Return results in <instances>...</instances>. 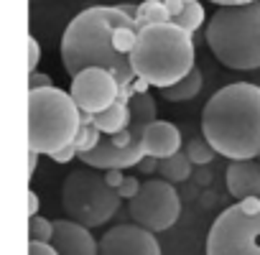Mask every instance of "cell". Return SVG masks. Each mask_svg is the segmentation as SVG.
<instances>
[{"instance_id": "34", "label": "cell", "mask_w": 260, "mask_h": 255, "mask_svg": "<svg viewBox=\"0 0 260 255\" xmlns=\"http://www.w3.org/2000/svg\"><path fill=\"white\" fill-rule=\"evenodd\" d=\"M148 87H151V84H148L146 79L136 77V82H133V89H136V92H148Z\"/></svg>"}, {"instance_id": "23", "label": "cell", "mask_w": 260, "mask_h": 255, "mask_svg": "<svg viewBox=\"0 0 260 255\" xmlns=\"http://www.w3.org/2000/svg\"><path fill=\"white\" fill-rule=\"evenodd\" d=\"M141 186H143V184H141L136 176H125V181L117 186V194H120L122 199H133V197L141 192Z\"/></svg>"}, {"instance_id": "15", "label": "cell", "mask_w": 260, "mask_h": 255, "mask_svg": "<svg viewBox=\"0 0 260 255\" xmlns=\"http://www.w3.org/2000/svg\"><path fill=\"white\" fill-rule=\"evenodd\" d=\"M94 125L105 136H112V133H120L130 125V102H122V100H115L110 107H105L102 112L94 115Z\"/></svg>"}, {"instance_id": "5", "label": "cell", "mask_w": 260, "mask_h": 255, "mask_svg": "<svg viewBox=\"0 0 260 255\" xmlns=\"http://www.w3.org/2000/svg\"><path fill=\"white\" fill-rule=\"evenodd\" d=\"M82 128V110L72 92L59 87L28 89V151L51 156L74 143Z\"/></svg>"}, {"instance_id": "17", "label": "cell", "mask_w": 260, "mask_h": 255, "mask_svg": "<svg viewBox=\"0 0 260 255\" xmlns=\"http://www.w3.org/2000/svg\"><path fill=\"white\" fill-rule=\"evenodd\" d=\"M191 166L194 164L186 156V151H179V153H174V156H169L158 164V174H161V179H166L171 184H181L191 176Z\"/></svg>"}, {"instance_id": "22", "label": "cell", "mask_w": 260, "mask_h": 255, "mask_svg": "<svg viewBox=\"0 0 260 255\" xmlns=\"http://www.w3.org/2000/svg\"><path fill=\"white\" fill-rule=\"evenodd\" d=\"M102 131L97 125H82L79 128V133H77V138H74V146L79 148V153H84V151H92L100 141H102Z\"/></svg>"}, {"instance_id": "31", "label": "cell", "mask_w": 260, "mask_h": 255, "mask_svg": "<svg viewBox=\"0 0 260 255\" xmlns=\"http://www.w3.org/2000/svg\"><path fill=\"white\" fill-rule=\"evenodd\" d=\"M28 214L31 217L39 214V194L36 192H28Z\"/></svg>"}, {"instance_id": "13", "label": "cell", "mask_w": 260, "mask_h": 255, "mask_svg": "<svg viewBox=\"0 0 260 255\" xmlns=\"http://www.w3.org/2000/svg\"><path fill=\"white\" fill-rule=\"evenodd\" d=\"M143 143H146V156H153V158L164 161V158L181 151V133H179V128L169 120H153L146 128Z\"/></svg>"}, {"instance_id": "16", "label": "cell", "mask_w": 260, "mask_h": 255, "mask_svg": "<svg viewBox=\"0 0 260 255\" xmlns=\"http://www.w3.org/2000/svg\"><path fill=\"white\" fill-rule=\"evenodd\" d=\"M202 84H204V77H202V72L194 67L181 82H176V84L161 89V97L169 100V102H186V100H194V97L199 94Z\"/></svg>"}, {"instance_id": "26", "label": "cell", "mask_w": 260, "mask_h": 255, "mask_svg": "<svg viewBox=\"0 0 260 255\" xmlns=\"http://www.w3.org/2000/svg\"><path fill=\"white\" fill-rule=\"evenodd\" d=\"M41 61V49H39V41L34 36H28V72H36Z\"/></svg>"}, {"instance_id": "6", "label": "cell", "mask_w": 260, "mask_h": 255, "mask_svg": "<svg viewBox=\"0 0 260 255\" xmlns=\"http://www.w3.org/2000/svg\"><path fill=\"white\" fill-rule=\"evenodd\" d=\"M156 120V97L151 92H136L130 100V125L120 133L102 136V141L92 148L79 153L82 164L92 169H130L146 158V128Z\"/></svg>"}, {"instance_id": "32", "label": "cell", "mask_w": 260, "mask_h": 255, "mask_svg": "<svg viewBox=\"0 0 260 255\" xmlns=\"http://www.w3.org/2000/svg\"><path fill=\"white\" fill-rule=\"evenodd\" d=\"M214 6H245V3H255V0H212Z\"/></svg>"}, {"instance_id": "4", "label": "cell", "mask_w": 260, "mask_h": 255, "mask_svg": "<svg viewBox=\"0 0 260 255\" xmlns=\"http://www.w3.org/2000/svg\"><path fill=\"white\" fill-rule=\"evenodd\" d=\"M207 44L227 69H260V0L219 6L207 21Z\"/></svg>"}, {"instance_id": "2", "label": "cell", "mask_w": 260, "mask_h": 255, "mask_svg": "<svg viewBox=\"0 0 260 255\" xmlns=\"http://www.w3.org/2000/svg\"><path fill=\"white\" fill-rule=\"evenodd\" d=\"M202 136L230 161L260 156V87L235 82L217 89L202 110Z\"/></svg>"}, {"instance_id": "35", "label": "cell", "mask_w": 260, "mask_h": 255, "mask_svg": "<svg viewBox=\"0 0 260 255\" xmlns=\"http://www.w3.org/2000/svg\"><path fill=\"white\" fill-rule=\"evenodd\" d=\"M184 3H191V0H184Z\"/></svg>"}, {"instance_id": "21", "label": "cell", "mask_w": 260, "mask_h": 255, "mask_svg": "<svg viewBox=\"0 0 260 255\" xmlns=\"http://www.w3.org/2000/svg\"><path fill=\"white\" fill-rule=\"evenodd\" d=\"M54 237V222L36 214L28 219V240H39V242H51Z\"/></svg>"}, {"instance_id": "12", "label": "cell", "mask_w": 260, "mask_h": 255, "mask_svg": "<svg viewBox=\"0 0 260 255\" xmlns=\"http://www.w3.org/2000/svg\"><path fill=\"white\" fill-rule=\"evenodd\" d=\"M51 245L59 255H100V242L92 237L89 227L74 219H54Z\"/></svg>"}, {"instance_id": "29", "label": "cell", "mask_w": 260, "mask_h": 255, "mask_svg": "<svg viewBox=\"0 0 260 255\" xmlns=\"http://www.w3.org/2000/svg\"><path fill=\"white\" fill-rule=\"evenodd\" d=\"M164 6H166V11L171 13V21H174V18L184 11V6H186V3H184V0H164Z\"/></svg>"}, {"instance_id": "37", "label": "cell", "mask_w": 260, "mask_h": 255, "mask_svg": "<svg viewBox=\"0 0 260 255\" xmlns=\"http://www.w3.org/2000/svg\"><path fill=\"white\" fill-rule=\"evenodd\" d=\"M257 161H260V156H257Z\"/></svg>"}, {"instance_id": "11", "label": "cell", "mask_w": 260, "mask_h": 255, "mask_svg": "<svg viewBox=\"0 0 260 255\" xmlns=\"http://www.w3.org/2000/svg\"><path fill=\"white\" fill-rule=\"evenodd\" d=\"M100 255H161V245L141 225H117L102 235Z\"/></svg>"}, {"instance_id": "3", "label": "cell", "mask_w": 260, "mask_h": 255, "mask_svg": "<svg viewBox=\"0 0 260 255\" xmlns=\"http://www.w3.org/2000/svg\"><path fill=\"white\" fill-rule=\"evenodd\" d=\"M130 64L136 77L146 79L151 87L166 89L181 82L194 64V34L179 23H153L138 31L136 49L130 51Z\"/></svg>"}, {"instance_id": "1", "label": "cell", "mask_w": 260, "mask_h": 255, "mask_svg": "<svg viewBox=\"0 0 260 255\" xmlns=\"http://www.w3.org/2000/svg\"><path fill=\"white\" fill-rule=\"evenodd\" d=\"M136 21L133 6H92L77 13L61 36V61L69 77L89 67L110 69L117 82H136L130 56L115 49V31Z\"/></svg>"}, {"instance_id": "8", "label": "cell", "mask_w": 260, "mask_h": 255, "mask_svg": "<svg viewBox=\"0 0 260 255\" xmlns=\"http://www.w3.org/2000/svg\"><path fill=\"white\" fill-rule=\"evenodd\" d=\"M207 255H260V197L237 199L217 214L207 235Z\"/></svg>"}, {"instance_id": "28", "label": "cell", "mask_w": 260, "mask_h": 255, "mask_svg": "<svg viewBox=\"0 0 260 255\" xmlns=\"http://www.w3.org/2000/svg\"><path fill=\"white\" fill-rule=\"evenodd\" d=\"M105 179H107V184H110V186H115V189H117V186L125 181V176H122V169H107V171H105Z\"/></svg>"}, {"instance_id": "36", "label": "cell", "mask_w": 260, "mask_h": 255, "mask_svg": "<svg viewBox=\"0 0 260 255\" xmlns=\"http://www.w3.org/2000/svg\"><path fill=\"white\" fill-rule=\"evenodd\" d=\"M31 3H36V0H31Z\"/></svg>"}, {"instance_id": "9", "label": "cell", "mask_w": 260, "mask_h": 255, "mask_svg": "<svg viewBox=\"0 0 260 255\" xmlns=\"http://www.w3.org/2000/svg\"><path fill=\"white\" fill-rule=\"evenodd\" d=\"M181 214V199L171 181L166 179H148L143 181L141 192L130 199V217L136 225L151 232H166L176 225Z\"/></svg>"}, {"instance_id": "19", "label": "cell", "mask_w": 260, "mask_h": 255, "mask_svg": "<svg viewBox=\"0 0 260 255\" xmlns=\"http://www.w3.org/2000/svg\"><path fill=\"white\" fill-rule=\"evenodd\" d=\"M204 6L199 3V0H191V3H186L184 6V11L174 18V23H179L181 28H186V31H199L202 26H204Z\"/></svg>"}, {"instance_id": "30", "label": "cell", "mask_w": 260, "mask_h": 255, "mask_svg": "<svg viewBox=\"0 0 260 255\" xmlns=\"http://www.w3.org/2000/svg\"><path fill=\"white\" fill-rule=\"evenodd\" d=\"M158 158H153V156H146L138 166H141V171H146V174H151V171H158V164H156Z\"/></svg>"}, {"instance_id": "27", "label": "cell", "mask_w": 260, "mask_h": 255, "mask_svg": "<svg viewBox=\"0 0 260 255\" xmlns=\"http://www.w3.org/2000/svg\"><path fill=\"white\" fill-rule=\"evenodd\" d=\"M44 87H54L51 77L41 74V72H31L28 74V89H44Z\"/></svg>"}, {"instance_id": "20", "label": "cell", "mask_w": 260, "mask_h": 255, "mask_svg": "<svg viewBox=\"0 0 260 255\" xmlns=\"http://www.w3.org/2000/svg\"><path fill=\"white\" fill-rule=\"evenodd\" d=\"M186 156L191 158L194 166H207V164L214 161L217 151H214V146L202 136V138H191V141L186 143Z\"/></svg>"}, {"instance_id": "14", "label": "cell", "mask_w": 260, "mask_h": 255, "mask_svg": "<svg viewBox=\"0 0 260 255\" xmlns=\"http://www.w3.org/2000/svg\"><path fill=\"white\" fill-rule=\"evenodd\" d=\"M227 192L235 199L245 197H260V161L247 158V161H232L227 166Z\"/></svg>"}, {"instance_id": "24", "label": "cell", "mask_w": 260, "mask_h": 255, "mask_svg": "<svg viewBox=\"0 0 260 255\" xmlns=\"http://www.w3.org/2000/svg\"><path fill=\"white\" fill-rule=\"evenodd\" d=\"M79 156V148L74 146V143H69V146H64V148H59V151H54L49 158L54 161V164H69L72 158H77Z\"/></svg>"}, {"instance_id": "7", "label": "cell", "mask_w": 260, "mask_h": 255, "mask_svg": "<svg viewBox=\"0 0 260 255\" xmlns=\"http://www.w3.org/2000/svg\"><path fill=\"white\" fill-rule=\"evenodd\" d=\"M120 194L115 186L107 184L97 169H74L61 186V207L69 219L84 227H100L112 219L120 207Z\"/></svg>"}, {"instance_id": "18", "label": "cell", "mask_w": 260, "mask_h": 255, "mask_svg": "<svg viewBox=\"0 0 260 255\" xmlns=\"http://www.w3.org/2000/svg\"><path fill=\"white\" fill-rule=\"evenodd\" d=\"M171 13L166 11L164 0H143L141 6H136V23L138 28L153 26V23H169Z\"/></svg>"}, {"instance_id": "25", "label": "cell", "mask_w": 260, "mask_h": 255, "mask_svg": "<svg viewBox=\"0 0 260 255\" xmlns=\"http://www.w3.org/2000/svg\"><path fill=\"white\" fill-rule=\"evenodd\" d=\"M28 255H59V250L51 242H39V240H28Z\"/></svg>"}, {"instance_id": "10", "label": "cell", "mask_w": 260, "mask_h": 255, "mask_svg": "<svg viewBox=\"0 0 260 255\" xmlns=\"http://www.w3.org/2000/svg\"><path fill=\"white\" fill-rule=\"evenodd\" d=\"M69 92H72V97H74V102L79 105L82 112L97 115L117 100L120 82L110 69L89 67V69H82L79 74L72 77Z\"/></svg>"}, {"instance_id": "33", "label": "cell", "mask_w": 260, "mask_h": 255, "mask_svg": "<svg viewBox=\"0 0 260 255\" xmlns=\"http://www.w3.org/2000/svg\"><path fill=\"white\" fill-rule=\"evenodd\" d=\"M39 156H41V153L31 151V156H28V176H34V171H36V164H39Z\"/></svg>"}]
</instances>
